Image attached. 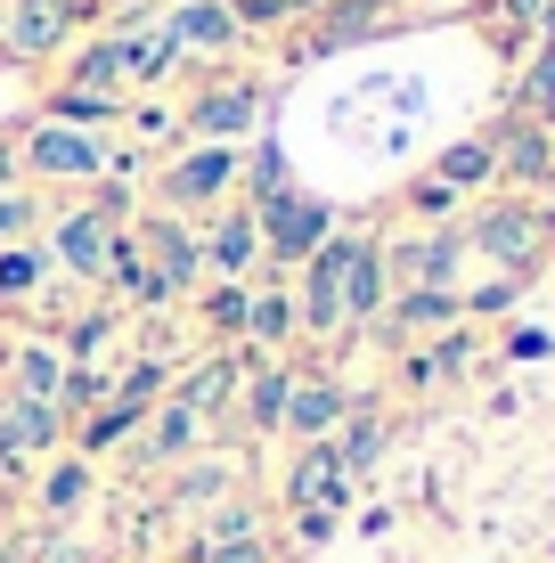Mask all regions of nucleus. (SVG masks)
<instances>
[{
	"mask_svg": "<svg viewBox=\"0 0 555 563\" xmlns=\"http://www.w3.org/2000/svg\"><path fill=\"white\" fill-rule=\"evenodd\" d=\"M140 254H147V286H140V310H171V302H188L197 295V278H204V238L180 221V212H147L140 229Z\"/></svg>",
	"mask_w": 555,
	"mask_h": 563,
	"instance_id": "obj_1",
	"label": "nucleus"
},
{
	"mask_svg": "<svg viewBox=\"0 0 555 563\" xmlns=\"http://www.w3.org/2000/svg\"><path fill=\"white\" fill-rule=\"evenodd\" d=\"M466 254H482V262H499V278H514L523 286L531 269L547 262V212L540 205H523V197H499V205H482L466 229Z\"/></svg>",
	"mask_w": 555,
	"mask_h": 563,
	"instance_id": "obj_2",
	"label": "nucleus"
},
{
	"mask_svg": "<svg viewBox=\"0 0 555 563\" xmlns=\"http://www.w3.org/2000/svg\"><path fill=\"white\" fill-rule=\"evenodd\" d=\"M368 25H385V0H343L328 25H319L311 49H335V42H352V33H368Z\"/></svg>",
	"mask_w": 555,
	"mask_h": 563,
	"instance_id": "obj_34",
	"label": "nucleus"
},
{
	"mask_svg": "<svg viewBox=\"0 0 555 563\" xmlns=\"http://www.w3.org/2000/svg\"><path fill=\"white\" fill-rule=\"evenodd\" d=\"M237 343H254L262 360H278L286 343H295V286H254V302H245V335Z\"/></svg>",
	"mask_w": 555,
	"mask_h": 563,
	"instance_id": "obj_25",
	"label": "nucleus"
},
{
	"mask_svg": "<svg viewBox=\"0 0 555 563\" xmlns=\"http://www.w3.org/2000/svg\"><path fill=\"white\" fill-rule=\"evenodd\" d=\"M66 376H74L66 343H57V335H25V343L9 352V384H0V393H9V400H42V409H57Z\"/></svg>",
	"mask_w": 555,
	"mask_h": 563,
	"instance_id": "obj_16",
	"label": "nucleus"
},
{
	"mask_svg": "<svg viewBox=\"0 0 555 563\" xmlns=\"http://www.w3.org/2000/svg\"><path fill=\"white\" fill-rule=\"evenodd\" d=\"M254 221H262V254H270V269H302L319 245L335 238V205L311 197V188H278L270 205H254Z\"/></svg>",
	"mask_w": 555,
	"mask_h": 563,
	"instance_id": "obj_3",
	"label": "nucleus"
},
{
	"mask_svg": "<svg viewBox=\"0 0 555 563\" xmlns=\"http://www.w3.org/2000/svg\"><path fill=\"white\" fill-rule=\"evenodd\" d=\"M245 302H254V286H229V278H213V295H204V327L229 343V335H245Z\"/></svg>",
	"mask_w": 555,
	"mask_h": 563,
	"instance_id": "obj_32",
	"label": "nucleus"
},
{
	"mask_svg": "<svg viewBox=\"0 0 555 563\" xmlns=\"http://www.w3.org/2000/svg\"><path fill=\"white\" fill-rule=\"evenodd\" d=\"M42 563H90L82 548H66V539H49V548H42Z\"/></svg>",
	"mask_w": 555,
	"mask_h": 563,
	"instance_id": "obj_41",
	"label": "nucleus"
},
{
	"mask_svg": "<svg viewBox=\"0 0 555 563\" xmlns=\"http://www.w3.org/2000/svg\"><path fill=\"white\" fill-rule=\"evenodd\" d=\"M490 164H499V180H514V188H540L547 172H555V140H547V123H531V114L499 123V131H490Z\"/></svg>",
	"mask_w": 555,
	"mask_h": 563,
	"instance_id": "obj_17",
	"label": "nucleus"
},
{
	"mask_svg": "<svg viewBox=\"0 0 555 563\" xmlns=\"http://www.w3.org/2000/svg\"><path fill=\"white\" fill-rule=\"evenodd\" d=\"M499 9L514 16V25H540V9H547V0H499Z\"/></svg>",
	"mask_w": 555,
	"mask_h": 563,
	"instance_id": "obj_40",
	"label": "nucleus"
},
{
	"mask_svg": "<svg viewBox=\"0 0 555 563\" xmlns=\"http://www.w3.org/2000/svg\"><path fill=\"white\" fill-rule=\"evenodd\" d=\"M33 229H42V197H33V188H9V197H0V245H25Z\"/></svg>",
	"mask_w": 555,
	"mask_h": 563,
	"instance_id": "obj_35",
	"label": "nucleus"
},
{
	"mask_svg": "<svg viewBox=\"0 0 555 563\" xmlns=\"http://www.w3.org/2000/svg\"><path fill=\"white\" fill-rule=\"evenodd\" d=\"M123 229L131 221H107V212L99 205H66V212H57V221H49V262L57 269H66V278H82V286H107V254H114V238H123Z\"/></svg>",
	"mask_w": 555,
	"mask_h": 563,
	"instance_id": "obj_6",
	"label": "nucleus"
},
{
	"mask_svg": "<svg viewBox=\"0 0 555 563\" xmlns=\"http://www.w3.org/2000/svg\"><path fill=\"white\" fill-rule=\"evenodd\" d=\"M531 33H540V42H555V0H547V9H540V25H531Z\"/></svg>",
	"mask_w": 555,
	"mask_h": 563,
	"instance_id": "obj_42",
	"label": "nucleus"
},
{
	"mask_svg": "<svg viewBox=\"0 0 555 563\" xmlns=\"http://www.w3.org/2000/svg\"><path fill=\"white\" fill-rule=\"evenodd\" d=\"M278 498H286V515H302V507H328V515H343V507H352V474L335 465L328 441H302L295 465H286V482H278Z\"/></svg>",
	"mask_w": 555,
	"mask_h": 563,
	"instance_id": "obj_10",
	"label": "nucleus"
},
{
	"mask_svg": "<svg viewBox=\"0 0 555 563\" xmlns=\"http://www.w3.org/2000/svg\"><path fill=\"white\" fill-rule=\"evenodd\" d=\"M74 9H82V0H9V16H0V42H9L16 57H49V49H66Z\"/></svg>",
	"mask_w": 555,
	"mask_h": 563,
	"instance_id": "obj_18",
	"label": "nucleus"
},
{
	"mask_svg": "<svg viewBox=\"0 0 555 563\" xmlns=\"http://www.w3.org/2000/svg\"><path fill=\"white\" fill-rule=\"evenodd\" d=\"M16 172L25 180H57V188H99L107 180V140L99 131H66V123H33L16 140Z\"/></svg>",
	"mask_w": 555,
	"mask_h": 563,
	"instance_id": "obj_4",
	"label": "nucleus"
},
{
	"mask_svg": "<svg viewBox=\"0 0 555 563\" xmlns=\"http://www.w3.org/2000/svg\"><path fill=\"white\" fill-rule=\"evenodd\" d=\"M0 563H16V539H9V531H0Z\"/></svg>",
	"mask_w": 555,
	"mask_h": 563,
	"instance_id": "obj_43",
	"label": "nucleus"
},
{
	"mask_svg": "<svg viewBox=\"0 0 555 563\" xmlns=\"http://www.w3.org/2000/svg\"><path fill=\"white\" fill-rule=\"evenodd\" d=\"M385 335H449V327H466V295H457V286H400V295L385 302Z\"/></svg>",
	"mask_w": 555,
	"mask_h": 563,
	"instance_id": "obj_15",
	"label": "nucleus"
},
{
	"mask_svg": "<svg viewBox=\"0 0 555 563\" xmlns=\"http://www.w3.org/2000/svg\"><path fill=\"white\" fill-rule=\"evenodd\" d=\"M425 9H457V0H425Z\"/></svg>",
	"mask_w": 555,
	"mask_h": 563,
	"instance_id": "obj_44",
	"label": "nucleus"
},
{
	"mask_svg": "<svg viewBox=\"0 0 555 563\" xmlns=\"http://www.w3.org/2000/svg\"><path fill=\"white\" fill-rule=\"evenodd\" d=\"M188 563H270V531H262V507L229 498V507L204 515V539L188 548Z\"/></svg>",
	"mask_w": 555,
	"mask_h": 563,
	"instance_id": "obj_11",
	"label": "nucleus"
},
{
	"mask_svg": "<svg viewBox=\"0 0 555 563\" xmlns=\"http://www.w3.org/2000/svg\"><path fill=\"white\" fill-rule=\"evenodd\" d=\"M523 114L531 123H555V42H540V57L523 74Z\"/></svg>",
	"mask_w": 555,
	"mask_h": 563,
	"instance_id": "obj_33",
	"label": "nucleus"
},
{
	"mask_svg": "<svg viewBox=\"0 0 555 563\" xmlns=\"http://www.w3.org/2000/svg\"><path fill=\"white\" fill-rule=\"evenodd\" d=\"M49 245L42 238H25V245H0V302H42V286H49Z\"/></svg>",
	"mask_w": 555,
	"mask_h": 563,
	"instance_id": "obj_27",
	"label": "nucleus"
},
{
	"mask_svg": "<svg viewBox=\"0 0 555 563\" xmlns=\"http://www.w3.org/2000/svg\"><path fill=\"white\" fill-rule=\"evenodd\" d=\"M254 123H262V90H254V82H213L197 107H188L180 131H188L197 147H237Z\"/></svg>",
	"mask_w": 555,
	"mask_h": 563,
	"instance_id": "obj_9",
	"label": "nucleus"
},
{
	"mask_svg": "<svg viewBox=\"0 0 555 563\" xmlns=\"http://www.w3.org/2000/svg\"><path fill=\"white\" fill-rule=\"evenodd\" d=\"M229 490H237V457H188L180 474H171V507H188V515L229 507Z\"/></svg>",
	"mask_w": 555,
	"mask_h": 563,
	"instance_id": "obj_26",
	"label": "nucleus"
},
{
	"mask_svg": "<svg viewBox=\"0 0 555 563\" xmlns=\"http://www.w3.org/2000/svg\"><path fill=\"white\" fill-rule=\"evenodd\" d=\"M0 409H9V393H0Z\"/></svg>",
	"mask_w": 555,
	"mask_h": 563,
	"instance_id": "obj_46",
	"label": "nucleus"
},
{
	"mask_svg": "<svg viewBox=\"0 0 555 563\" xmlns=\"http://www.w3.org/2000/svg\"><path fill=\"white\" fill-rule=\"evenodd\" d=\"M237 180H245V205H270L278 188H295V164H286V147H278V140H262V147L237 164Z\"/></svg>",
	"mask_w": 555,
	"mask_h": 563,
	"instance_id": "obj_30",
	"label": "nucleus"
},
{
	"mask_svg": "<svg viewBox=\"0 0 555 563\" xmlns=\"http://www.w3.org/2000/svg\"><path fill=\"white\" fill-rule=\"evenodd\" d=\"M286 393H295V367L286 360H254L237 376V409H229V433H278L286 424Z\"/></svg>",
	"mask_w": 555,
	"mask_h": 563,
	"instance_id": "obj_13",
	"label": "nucleus"
},
{
	"mask_svg": "<svg viewBox=\"0 0 555 563\" xmlns=\"http://www.w3.org/2000/svg\"><path fill=\"white\" fill-rule=\"evenodd\" d=\"M457 262H466V238H457V229H417V238L385 245L392 295H400V286H457Z\"/></svg>",
	"mask_w": 555,
	"mask_h": 563,
	"instance_id": "obj_8",
	"label": "nucleus"
},
{
	"mask_svg": "<svg viewBox=\"0 0 555 563\" xmlns=\"http://www.w3.org/2000/svg\"><path fill=\"white\" fill-rule=\"evenodd\" d=\"M270 262L262 254V221H254V205H229V212H213V229H204V269L213 278H229V286H254V269Z\"/></svg>",
	"mask_w": 555,
	"mask_h": 563,
	"instance_id": "obj_12",
	"label": "nucleus"
},
{
	"mask_svg": "<svg viewBox=\"0 0 555 563\" xmlns=\"http://www.w3.org/2000/svg\"><path fill=\"white\" fill-rule=\"evenodd\" d=\"M237 164L245 155L237 147H188V155H171V164L156 172V188H164V212H204V205H221L229 188H237Z\"/></svg>",
	"mask_w": 555,
	"mask_h": 563,
	"instance_id": "obj_7",
	"label": "nucleus"
},
{
	"mask_svg": "<svg viewBox=\"0 0 555 563\" xmlns=\"http://www.w3.org/2000/svg\"><path fill=\"white\" fill-rule=\"evenodd\" d=\"M90 498H99V465H90V457H74V450L42 457V482H33V507H42V522H74Z\"/></svg>",
	"mask_w": 555,
	"mask_h": 563,
	"instance_id": "obj_20",
	"label": "nucleus"
},
{
	"mask_svg": "<svg viewBox=\"0 0 555 563\" xmlns=\"http://www.w3.org/2000/svg\"><path fill=\"white\" fill-rule=\"evenodd\" d=\"M328 450H335V465H343V474H376V465H385V450H392V424H385V409H368V400H352V417H343L335 424V441H328Z\"/></svg>",
	"mask_w": 555,
	"mask_h": 563,
	"instance_id": "obj_24",
	"label": "nucleus"
},
{
	"mask_svg": "<svg viewBox=\"0 0 555 563\" xmlns=\"http://www.w3.org/2000/svg\"><path fill=\"white\" fill-rule=\"evenodd\" d=\"M507 352H514V360H540V352H547V335H540V327H514Z\"/></svg>",
	"mask_w": 555,
	"mask_h": 563,
	"instance_id": "obj_39",
	"label": "nucleus"
},
{
	"mask_svg": "<svg viewBox=\"0 0 555 563\" xmlns=\"http://www.w3.org/2000/svg\"><path fill=\"white\" fill-rule=\"evenodd\" d=\"M392 302V278H385V245L359 238L352 245V269H343V327H376Z\"/></svg>",
	"mask_w": 555,
	"mask_h": 563,
	"instance_id": "obj_23",
	"label": "nucleus"
},
{
	"mask_svg": "<svg viewBox=\"0 0 555 563\" xmlns=\"http://www.w3.org/2000/svg\"><path fill=\"white\" fill-rule=\"evenodd\" d=\"M409 205H417V212H433V221H442V212H449L457 197H449L442 180H417V188H409Z\"/></svg>",
	"mask_w": 555,
	"mask_h": 563,
	"instance_id": "obj_37",
	"label": "nucleus"
},
{
	"mask_svg": "<svg viewBox=\"0 0 555 563\" xmlns=\"http://www.w3.org/2000/svg\"><path fill=\"white\" fill-rule=\"evenodd\" d=\"M433 180L449 188V197H466V188H482V180H499V164H490V140H457L433 155Z\"/></svg>",
	"mask_w": 555,
	"mask_h": 563,
	"instance_id": "obj_29",
	"label": "nucleus"
},
{
	"mask_svg": "<svg viewBox=\"0 0 555 563\" xmlns=\"http://www.w3.org/2000/svg\"><path fill=\"white\" fill-rule=\"evenodd\" d=\"M343 417H352V393H343L335 376H302V367H295V393H286V424H278V433L302 450V441H335Z\"/></svg>",
	"mask_w": 555,
	"mask_h": 563,
	"instance_id": "obj_14",
	"label": "nucleus"
},
{
	"mask_svg": "<svg viewBox=\"0 0 555 563\" xmlns=\"http://www.w3.org/2000/svg\"><path fill=\"white\" fill-rule=\"evenodd\" d=\"M99 9H123V0H99Z\"/></svg>",
	"mask_w": 555,
	"mask_h": 563,
	"instance_id": "obj_45",
	"label": "nucleus"
},
{
	"mask_svg": "<svg viewBox=\"0 0 555 563\" xmlns=\"http://www.w3.org/2000/svg\"><path fill=\"white\" fill-rule=\"evenodd\" d=\"M114 114H123V99H114V90H82V82H66V90L49 99L42 123H66V131H107Z\"/></svg>",
	"mask_w": 555,
	"mask_h": 563,
	"instance_id": "obj_28",
	"label": "nucleus"
},
{
	"mask_svg": "<svg viewBox=\"0 0 555 563\" xmlns=\"http://www.w3.org/2000/svg\"><path fill=\"white\" fill-rule=\"evenodd\" d=\"M74 82H82V90H123V82H131V33L82 49V57H74Z\"/></svg>",
	"mask_w": 555,
	"mask_h": 563,
	"instance_id": "obj_31",
	"label": "nucleus"
},
{
	"mask_svg": "<svg viewBox=\"0 0 555 563\" xmlns=\"http://www.w3.org/2000/svg\"><path fill=\"white\" fill-rule=\"evenodd\" d=\"M514 302V278H499V286H482V295H466V310H482V319H490V310H507Z\"/></svg>",
	"mask_w": 555,
	"mask_h": 563,
	"instance_id": "obj_38",
	"label": "nucleus"
},
{
	"mask_svg": "<svg viewBox=\"0 0 555 563\" xmlns=\"http://www.w3.org/2000/svg\"><path fill=\"white\" fill-rule=\"evenodd\" d=\"M352 245L359 238H343V229H335V238L302 262V278H295V335H311V343L352 335V327H343V269H352Z\"/></svg>",
	"mask_w": 555,
	"mask_h": 563,
	"instance_id": "obj_5",
	"label": "nucleus"
},
{
	"mask_svg": "<svg viewBox=\"0 0 555 563\" xmlns=\"http://www.w3.org/2000/svg\"><path fill=\"white\" fill-rule=\"evenodd\" d=\"M237 376H245V360H237V352H204L180 384H171V400H188V409H197L204 424H221V433H229V409H237Z\"/></svg>",
	"mask_w": 555,
	"mask_h": 563,
	"instance_id": "obj_19",
	"label": "nucleus"
},
{
	"mask_svg": "<svg viewBox=\"0 0 555 563\" xmlns=\"http://www.w3.org/2000/svg\"><path fill=\"white\" fill-rule=\"evenodd\" d=\"M164 42L171 49H237L245 42V25H237V9L229 0H171V16H164Z\"/></svg>",
	"mask_w": 555,
	"mask_h": 563,
	"instance_id": "obj_22",
	"label": "nucleus"
},
{
	"mask_svg": "<svg viewBox=\"0 0 555 563\" xmlns=\"http://www.w3.org/2000/svg\"><path fill=\"white\" fill-rule=\"evenodd\" d=\"M328 531H335V515H328V507H302V515H295V539H302V548H319Z\"/></svg>",
	"mask_w": 555,
	"mask_h": 563,
	"instance_id": "obj_36",
	"label": "nucleus"
},
{
	"mask_svg": "<svg viewBox=\"0 0 555 563\" xmlns=\"http://www.w3.org/2000/svg\"><path fill=\"white\" fill-rule=\"evenodd\" d=\"M140 433H147V441H140V457H147V465H188V457L204 450V433H213V424L188 409V400H171V393H164L156 409H147Z\"/></svg>",
	"mask_w": 555,
	"mask_h": 563,
	"instance_id": "obj_21",
	"label": "nucleus"
}]
</instances>
